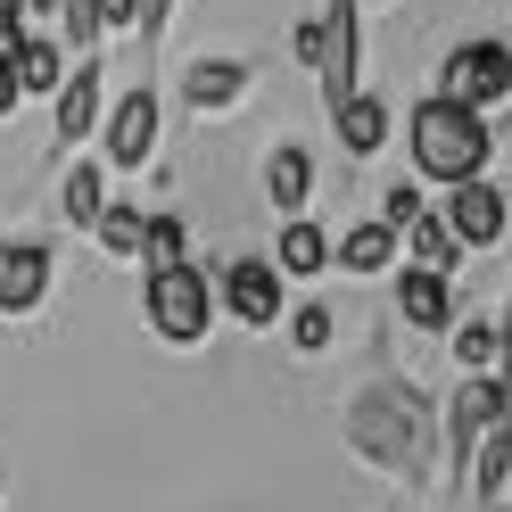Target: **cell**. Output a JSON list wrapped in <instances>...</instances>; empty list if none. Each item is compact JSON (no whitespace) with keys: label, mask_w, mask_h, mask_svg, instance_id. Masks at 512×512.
I'll use <instances>...</instances> for the list:
<instances>
[{"label":"cell","mask_w":512,"mask_h":512,"mask_svg":"<svg viewBox=\"0 0 512 512\" xmlns=\"http://www.w3.org/2000/svg\"><path fill=\"white\" fill-rule=\"evenodd\" d=\"M405 141H413V166H422V182H479L488 174V157H496V133H488V116L463 108V100H413V124H405Z\"/></svg>","instance_id":"obj_1"},{"label":"cell","mask_w":512,"mask_h":512,"mask_svg":"<svg viewBox=\"0 0 512 512\" xmlns=\"http://www.w3.org/2000/svg\"><path fill=\"white\" fill-rule=\"evenodd\" d=\"M422 430H430V413H422V397L413 389H372L356 413H347V438H356V455H372V463H389V471H413L422 463Z\"/></svg>","instance_id":"obj_2"},{"label":"cell","mask_w":512,"mask_h":512,"mask_svg":"<svg viewBox=\"0 0 512 512\" xmlns=\"http://www.w3.org/2000/svg\"><path fill=\"white\" fill-rule=\"evenodd\" d=\"M141 314L166 347H199L223 306H215V281L199 265H166V273H141Z\"/></svg>","instance_id":"obj_3"},{"label":"cell","mask_w":512,"mask_h":512,"mask_svg":"<svg viewBox=\"0 0 512 512\" xmlns=\"http://www.w3.org/2000/svg\"><path fill=\"white\" fill-rule=\"evenodd\" d=\"M438 100H463L479 116H488L496 100H512V50L488 42V34L455 42V50H446V75H438Z\"/></svg>","instance_id":"obj_4"},{"label":"cell","mask_w":512,"mask_h":512,"mask_svg":"<svg viewBox=\"0 0 512 512\" xmlns=\"http://www.w3.org/2000/svg\"><path fill=\"white\" fill-rule=\"evenodd\" d=\"M215 306H232V323H248V331H273L281 306H290V281L273 273V256H240V265L215 281Z\"/></svg>","instance_id":"obj_5"},{"label":"cell","mask_w":512,"mask_h":512,"mask_svg":"<svg viewBox=\"0 0 512 512\" xmlns=\"http://www.w3.org/2000/svg\"><path fill=\"white\" fill-rule=\"evenodd\" d=\"M100 100H108V75H100V58H83V67L50 91V141L83 149L91 133H100Z\"/></svg>","instance_id":"obj_6"},{"label":"cell","mask_w":512,"mask_h":512,"mask_svg":"<svg viewBox=\"0 0 512 512\" xmlns=\"http://www.w3.org/2000/svg\"><path fill=\"white\" fill-rule=\"evenodd\" d=\"M446 232L463 240V256H471V248H496V240H504V190H496L488 174H479V182H455V190H446Z\"/></svg>","instance_id":"obj_7"},{"label":"cell","mask_w":512,"mask_h":512,"mask_svg":"<svg viewBox=\"0 0 512 512\" xmlns=\"http://www.w3.org/2000/svg\"><path fill=\"white\" fill-rule=\"evenodd\" d=\"M50 298V248L42 240H0V314H34Z\"/></svg>","instance_id":"obj_8"},{"label":"cell","mask_w":512,"mask_h":512,"mask_svg":"<svg viewBox=\"0 0 512 512\" xmlns=\"http://www.w3.org/2000/svg\"><path fill=\"white\" fill-rule=\"evenodd\" d=\"M331 265L356 273V281H380L405 265V232H389V223H347V232L331 240Z\"/></svg>","instance_id":"obj_9"},{"label":"cell","mask_w":512,"mask_h":512,"mask_svg":"<svg viewBox=\"0 0 512 512\" xmlns=\"http://www.w3.org/2000/svg\"><path fill=\"white\" fill-rule=\"evenodd\" d=\"M446 422H455V455L471 463V446H479V438H488L496 422H512V397L496 389V380H488V372H471V380H463V389H455V413H446Z\"/></svg>","instance_id":"obj_10"},{"label":"cell","mask_w":512,"mask_h":512,"mask_svg":"<svg viewBox=\"0 0 512 512\" xmlns=\"http://www.w3.org/2000/svg\"><path fill=\"white\" fill-rule=\"evenodd\" d=\"M149 149H157V100L124 91L116 116H108V166H149Z\"/></svg>","instance_id":"obj_11"},{"label":"cell","mask_w":512,"mask_h":512,"mask_svg":"<svg viewBox=\"0 0 512 512\" xmlns=\"http://www.w3.org/2000/svg\"><path fill=\"white\" fill-rule=\"evenodd\" d=\"M273 273H281V281L331 273V232H323L314 215H290V223H281V240H273Z\"/></svg>","instance_id":"obj_12"},{"label":"cell","mask_w":512,"mask_h":512,"mask_svg":"<svg viewBox=\"0 0 512 512\" xmlns=\"http://www.w3.org/2000/svg\"><path fill=\"white\" fill-rule=\"evenodd\" d=\"M331 124H339V149H347V157H380V149H389V133H397L389 100H372V91L339 100V108H331Z\"/></svg>","instance_id":"obj_13"},{"label":"cell","mask_w":512,"mask_h":512,"mask_svg":"<svg viewBox=\"0 0 512 512\" xmlns=\"http://www.w3.org/2000/svg\"><path fill=\"white\" fill-rule=\"evenodd\" d=\"M397 306H405V323H413V331H446V323H455V281H446V273H422V265H405V273H397Z\"/></svg>","instance_id":"obj_14"},{"label":"cell","mask_w":512,"mask_h":512,"mask_svg":"<svg viewBox=\"0 0 512 512\" xmlns=\"http://www.w3.org/2000/svg\"><path fill=\"white\" fill-rule=\"evenodd\" d=\"M9 83H17V100H50V91L67 83V58H58V42L17 34V50H9Z\"/></svg>","instance_id":"obj_15"},{"label":"cell","mask_w":512,"mask_h":512,"mask_svg":"<svg viewBox=\"0 0 512 512\" xmlns=\"http://www.w3.org/2000/svg\"><path fill=\"white\" fill-rule=\"evenodd\" d=\"M182 91H190V108H199V116H215V108H232L240 91H248V67H240V58H199V67L182 75Z\"/></svg>","instance_id":"obj_16"},{"label":"cell","mask_w":512,"mask_h":512,"mask_svg":"<svg viewBox=\"0 0 512 512\" xmlns=\"http://www.w3.org/2000/svg\"><path fill=\"white\" fill-rule=\"evenodd\" d=\"M463 471H471V496H479V504H504V479H512V422H496L488 438H479Z\"/></svg>","instance_id":"obj_17"},{"label":"cell","mask_w":512,"mask_h":512,"mask_svg":"<svg viewBox=\"0 0 512 512\" xmlns=\"http://www.w3.org/2000/svg\"><path fill=\"white\" fill-rule=\"evenodd\" d=\"M405 248H413L422 273H446V281H455V265H463V240L446 232V215H413L405 223Z\"/></svg>","instance_id":"obj_18"},{"label":"cell","mask_w":512,"mask_h":512,"mask_svg":"<svg viewBox=\"0 0 512 512\" xmlns=\"http://www.w3.org/2000/svg\"><path fill=\"white\" fill-rule=\"evenodd\" d=\"M265 190H273V207H281V215H306V190H314V157H306V149H273V166H265Z\"/></svg>","instance_id":"obj_19"},{"label":"cell","mask_w":512,"mask_h":512,"mask_svg":"<svg viewBox=\"0 0 512 512\" xmlns=\"http://www.w3.org/2000/svg\"><path fill=\"white\" fill-rule=\"evenodd\" d=\"M166 265H190V223L182 215H149L141 223V273H166Z\"/></svg>","instance_id":"obj_20"},{"label":"cell","mask_w":512,"mask_h":512,"mask_svg":"<svg viewBox=\"0 0 512 512\" xmlns=\"http://www.w3.org/2000/svg\"><path fill=\"white\" fill-rule=\"evenodd\" d=\"M58 199H67V223H75V232H91V215L108 207V166H83V157H75V166H67V190H58Z\"/></svg>","instance_id":"obj_21"},{"label":"cell","mask_w":512,"mask_h":512,"mask_svg":"<svg viewBox=\"0 0 512 512\" xmlns=\"http://www.w3.org/2000/svg\"><path fill=\"white\" fill-rule=\"evenodd\" d=\"M141 223H149L141 207H124V199H108L100 215H91V232H100V248H108V256H141Z\"/></svg>","instance_id":"obj_22"},{"label":"cell","mask_w":512,"mask_h":512,"mask_svg":"<svg viewBox=\"0 0 512 512\" xmlns=\"http://www.w3.org/2000/svg\"><path fill=\"white\" fill-rule=\"evenodd\" d=\"M446 339H455V364L463 372H488L496 364V323H479V314H471V323H446Z\"/></svg>","instance_id":"obj_23"},{"label":"cell","mask_w":512,"mask_h":512,"mask_svg":"<svg viewBox=\"0 0 512 512\" xmlns=\"http://www.w3.org/2000/svg\"><path fill=\"white\" fill-rule=\"evenodd\" d=\"M290 339H298V356H323V347H331V306H298L290 314Z\"/></svg>","instance_id":"obj_24"},{"label":"cell","mask_w":512,"mask_h":512,"mask_svg":"<svg viewBox=\"0 0 512 512\" xmlns=\"http://www.w3.org/2000/svg\"><path fill=\"white\" fill-rule=\"evenodd\" d=\"M67 42H75V50L108 42V34H100V0H67Z\"/></svg>","instance_id":"obj_25"},{"label":"cell","mask_w":512,"mask_h":512,"mask_svg":"<svg viewBox=\"0 0 512 512\" xmlns=\"http://www.w3.org/2000/svg\"><path fill=\"white\" fill-rule=\"evenodd\" d=\"M413 215H430V207H422V190H413V182H397L389 199H380V223H389V232H405Z\"/></svg>","instance_id":"obj_26"},{"label":"cell","mask_w":512,"mask_h":512,"mask_svg":"<svg viewBox=\"0 0 512 512\" xmlns=\"http://www.w3.org/2000/svg\"><path fill=\"white\" fill-rule=\"evenodd\" d=\"M488 380L512 397V298H504V323H496V364H488Z\"/></svg>","instance_id":"obj_27"},{"label":"cell","mask_w":512,"mask_h":512,"mask_svg":"<svg viewBox=\"0 0 512 512\" xmlns=\"http://www.w3.org/2000/svg\"><path fill=\"white\" fill-rule=\"evenodd\" d=\"M166 9H174V0H133V42H157V34H166Z\"/></svg>","instance_id":"obj_28"},{"label":"cell","mask_w":512,"mask_h":512,"mask_svg":"<svg viewBox=\"0 0 512 512\" xmlns=\"http://www.w3.org/2000/svg\"><path fill=\"white\" fill-rule=\"evenodd\" d=\"M290 50L306 58V67H323V17H306V25H298V42H290Z\"/></svg>","instance_id":"obj_29"},{"label":"cell","mask_w":512,"mask_h":512,"mask_svg":"<svg viewBox=\"0 0 512 512\" xmlns=\"http://www.w3.org/2000/svg\"><path fill=\"white\" fill-rule=\"evenodd\" d=\"M100 34H133V0H100Z\"/></svg>","instance_id":"obj_30"},{"label":"cell","mask_w":512,"mask_h":512,"mask_svg":"<svg viewBox=\"0 0 512 512\" xmlns=\"http://www.w3.org/2000/svg\"><path fill=\"white\" fill-rule=\"evenodd\" d=\"M0 496H9V471H0Z\"/></svg>","instance_id":"obj_31"},{"label":"cell","mask_w":512,"mask_h":512,"mask_svg":"<svg viewBox=\"0 0 512 512\" xmlns=\"http://www.w3.org/2000/svg\"><path fill=\"white\" fill-rule=\"evenodd\" d=\"M356 9H364V0H356Z\"/></svg>","instance_id":"obj_32"}]
</instances>
